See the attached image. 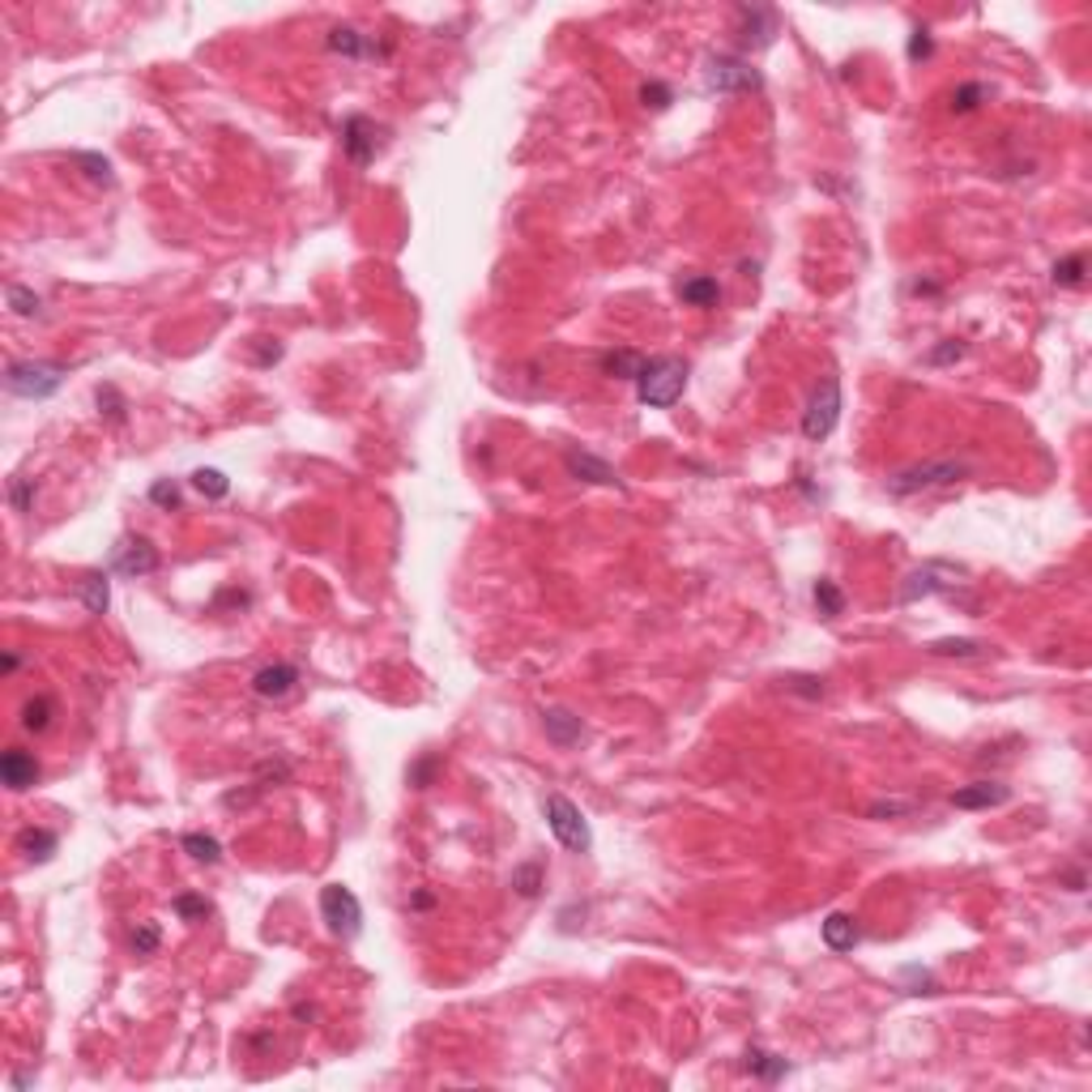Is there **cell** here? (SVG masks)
I'll return each instance as SVG.
<instances>
[{"label": "cell", "mask_w": 1092, "mask_h": 1092, "mask_svg": "<svg viewBox=\"0 0 1092 1092\" xmlns=\"http://www.w3.org/2000/svg\"><path fill=\"white\" fill-rule=\"evenodd\" d=\"M632 385H636L640 406H649V410H670V406L683 397V388H687V363L674 359V354L645 359V367L636 372Z\"/></svg>", "instance_id": "cell-1"}, {"label": "cell", "mask_w": 1092, "mask_h": 1092, "mask_svg": "<svg viewBox=\"0 0 1092 1092\" xmlns=\"http://www.w3.org/2000/svg\"><path fill=\"white\" fill-rule=\"evenodd\" d=\"M69 376L64 363H48V359H30V363H9L5 367V388L13 397H30V401H43L52 397L60 385Z\"/></svg>", "instance_id": "cell-2"}, {"label": "cell", "mask_w": 1092, "mask_h": 1092, "mask_svg": "<svg viewBox=\"0 0 1092 1092\" xmlns=\"http://www.w3.org/2000/svg\"><path fill=\"white\" fill-rule=\"evenodd\" d=\"M700 77L717 95H752V90L764 86V73L747 56H708Z\"/></svg>", "instance_id": "cell-3"}, {"label": "cell", "mask_w": 1092, "mask_h": 1092, "mask_svg": "<svg viewBox=\"0 0 1092 1092\" xmlns=\"http://www.w3.org/2000/svg\"><path fill=\"white\" fill-rule=\"evenodd\" d=\"M836 423H841V380L828 372V376L815 385L810 401H807V414H802V435L820 444V440H828V435L836 431Z\"/></svg>", "instance_id": "cell-4"}, {"label": "cell", "mask_w": 1092, "mask_h": 1092, "mask_svg": "<svg viewBox=\"0 0 1092 1092\" xmlns=\"http://www.w3.org/2000/svg\"><path fill=\"white\" fill-rule=\"evenodd\" d=\"M969 474L964 461H926V466H909V470H896L888 478V495H917V491H935V487H951Z\"/></svg>", "instance_id": "cell-5"}, {"label": "cell", "mask_w": 1092, "mask_h": 1092, "mask_svg": "<svg viewBox=\"0 0 1092 1092\" xmlns=\"http://www.w3.org/2000/svg\"><path fill=\"white\" fill-rule=\"evenodd\" d=\"M546 823H551L555 841H559L568 854H589V849H593V833H589L585 815H580V807L568 802L564 794H551V799H546Z\"/></svg>", "instance_id": "cell-6"}, {"label": "cell", "mask_w": 1092, "mask_h": 1092, "mask_svg": "<svg viewBox=\"0 0 1092 1092\" xmlns=\"http://www.w3.org/2000/svg\"><path fill=\"white\" fill-rule=\"evenodd\" d=\"M320 917H325V926H329L338 939H354V935L363 930V904H359V896H354L351 888H341V883H329V888L320 892Z\"/></svg>", "instance_id": "cell-7"}, {"label": "cell", "mask_w": 1092, "mask_h": 1092, "mask_svg": "<svg viewBox=\"0 0 1092 1092\" xmlns=\"http://www.w3.org/2000/svg\"><path fill=\"white\" fill-rule=\"evenodd\" d=\"M956 576H964V572H960V568H951V564H926V568H917V572L904 576V585H901V593H896V602H901V606H914L917 598L951 593V589L960 585Z\"/></svg>", "instance_id": "cell-8"}, {"label": "cell", "mask_w": 1092, "mask_h": 1092, "mask_svg": "<svg viewBox=\"0 0 1092 1092\" xmlns=\"http://www.w3.org/2000/svg\"><path fill=\"white\" fill-rule=\"evenodd\" d=\"M341 150L351 154V163L367 167L380 154V129L367 116H351L341 124Z\"/></svg>", "instance_id": "cell-9"}, {"label": "cell", "mask_w": 1092, "mask_h": 1092, "mask_svg": "<svg viewBox=\"0 0 1092 1092\" xmlns=\"http://www.w3.org/2000/svg\"><path fill=\"white\" fill-rule=\"evenodd\" d=\"M111 568L120 576H150L158 568V551L145 538H120L111 551Z\"/></svg>", "instance_id": "cell-10"}, {"label": "cell", "mask_w": 1092, "mask_h": 1092, "mask_svg": "<svg viewBox=\"0 0 1092 1092\" xmlns=\"http://www.w3.org/2000/svg\"><path fill=\"white\" fill-rule=\"evenodd\" d=\"M739 35H742V48H768L776 39V13L773 9H760V5H742L739 9Z\"/></svg>", "instance_id": "cell-11"}, {"label": "cell", "mask_w": 1092, "mask_h": 1092, "mask_svg": "<svg viewBox=\"0 0 1092 1092\" xmlns=\"http://www.w3.org/2000/svg\"><path fill=\"white\" fill-rule=\"evenodd\" d=\"M294 687H299V666H291V661H278V666H265L252 674V692L260 700H286Z\"/></svg>", "instance_id": "cell-12"}, {"label": "cell", "mask_w": 1092, "mask_h": 1092, "mask_svg": "<svg viewBox=\"0 0 1092 1092\" xmlns=\"http://www.w3.org/2000/svg\"><path fill=\"white\" fill-rule=\"evenodd\" d=\"M542 730H546V739L555 742V747H576V742L585 739V721L572 713V708H542Z\"/></svg>", "instance_id": "cell-13"}, {"label": "cell", "mask_w": 1092, "mask_h": 1092, "mask_svg": "<svg viewBox=\"0 0 1092 1092\" xmlns=\"http://www.w3.org/2000/svg\"><path fill=\"white\" fill-rule=\"evenodd\" d=\"M1011 799V789L1003 786V781H973V786H964L951 794V807L960 810H990V807H1003V802Z\"/></svg>", "instance_id": "cell-14"}, {"label": "cell", "mask_w": 1092, "mask_h": 1092, "mask_svg": "<svg viewBox=\"0 0 1092 1092\" xmlns=\"http://www.w3.org/2000/svg\"><path fill=\"white\" fill-rule=\"evenodd\" d=\"M0 776H5V786L13 794H22V789H30L39 781V760L30 752H22V747H9L0 755Z\"/></svg>", "instance_id": "cell-15"}, {"label": "cell", "mask_w": 1092, "mask_h": 1092, "mask_svg": "<svg viewBox=\"0 0 1092 1092\" xmlns=\"http://www.w3.org/2000/svg\"><path fill=\"white\" fill-rule=\"evenodd\" d=\"M564 466H568V474L580 478V482H598V487H615V482H619V474H615L611 461L593 457V453H585V448H572V453L564 457Z\"/></svg>", "instance_id": "cell-16"}, {"label": "cell", "mask_w": 1092, "mask_h": 1092, "mask_svg": "<svg viewBox=\"0 0 1092 1092\" xmlns=\"http://www.w3.org/2000/svg\"><path fill=\"white\" fill-rule=\"evenodd\" d=\"M325 43H329V52H338V56H351V60L385 56V48H380V43H372V35H359L354 26H333L329 35H325Z\"/></svg>", "instance_id": "cell-17"}, {"label": "cell", "mask_w": 1092, "mask_h": 1092, "mask_svg": "<svg viewBox=\"0 0 1092 1092\" xmlns=\"http://www.w3.org/2000/svg\"><path fill=\"white\" fill-rule=\"evenodd\" d=\"M857 939H862V930H857V922L849 914H828L823 917V943L833 951H854Z\"/></svg>", "instance_id": "cell-18"}, {"label": "cell", "mask_w": 1092, "mask_h": 1092, "mask_svg": "<svg viewBox=\"0 0 1092 1092\" xmlns=\"http://www.w3.org/2000/svg\"><path fill=\"white\" fill-rule=\"evenodd\" d=\"M742 1067L752 1071L755 1080H764V1084H776L781 1075L789 1071V1063L781 1054H768V1050H760V1045H752L747 1054H742Z\"/></svg>", "instance_id": "cell-19"}, {"label": "cell", "mask_w": 1092, "mask_h": 1092, "mask_svg": "<svg viewBox=\"0 0 1092 1092\" xmlns=\"http://www.w3.org/2000/svg\"><path fill=\"white\" fill-rule=\"evenodd\" d=\"M77 593H82V606L90 615H107V606H111V576L107 572H86L82 585H77Z\"/></svg>", "instance_id": "cell-20"}, {"label": "cell", "mask_w": 1092, "mask_h": 1092, "mask_svg": "<svg viewBox=\"0 0 1092 1092\" xmlns=\"http://www.w3.org/2000/svg\"><path fill=\"white\" fill-rule=\"evenodd\" d=\"M56 833H48V828H26L22 836H17V849H22L26 862H48L52 854H56Z\"/></svg>", "instance_id": "cell-21"}, {"label": "cell", "mask_w": 1092, "mask_h": 1092, "mask_svg": "<svg viewBox=\"0 0 1092 1092\" xmlns=\"http://www.w3.org/2000/svg\"><path fill=\"white\" fill-rule=\"evenodd\" d=\"M598 367H602V376H611V380H636V372L645 367V354H636V351H606Z\"/></svg>", "instance_id": "cell-22"}, {"label": "cell", "mask_w": 1092, "mask_h": 1092, "mask_svg": "<svg viewBox=\"0 0 1092 1092\" xmlns=\"http://www.w3.org/2000/svg\"><path fill=\"white\" fill-rule=\"evenodd\" d=\"M679 294H683V304H692V307H717L721 304V286H717V278H687V282L679 286Z\"/></svg>", "instance_id": "cell-23"}, {"label": "cell", "mask_w": 1092, "mask_h": 1092, "mask_svg": "<svg viewBox=\"0 0 1092 1092\" xmlns=\"http://www.w3.org/2000/svg\"><path fill=\"white\" fill-rule=\"evenodd\" d=\"M179 845H184V854L197 857V862H205V867H213V862H223V841L210 833H184L179 836Z\"/></svg>", "instance_id": "cell-24"}, {"label": "cell", "mask_w": 1092, "mask_h": 1092, "mask_svg": "<svg viewBox=\"0 0 1092 1092\" xmlns=\"http://www.w3.org/2000/svg\"><path fill=\"white\" fill-rule=\"evenodd\" d=\"M990 98H994V86H986V82L956 86V90H951V111H956V116H969V111H977V107L990 103Z\"/></svg>", "instance_id": "cell-25"}, {"label": "cell", "mask_w": 1092, "mask_h": 1092, "mask_svg": "<svg viewBox=\"0 0 1092 1092\" xmlns=\"http://www.w3.org/2000/svg\"><path fill=\"white\" fill-rule=\"evenodd\" d=\"M1050 278H1054V286H1067V291H1075V286L1088 282V260H1084V252H1075V257L1058 260L1054 270H1050Z\"/></svg>", "instance_id": "cell-26"}, {"label": "cell", "mask_w": 1092, "mask_h": 1092, "mask_svg": "<svg viewBox=\"0 0 1092 1092\" xmlns=\"http://www.w3.org/2000/svg\"><path fill=\"white\" fill-rule=\"evenodd\" d=\"M52 713H56L52 695H35V700H26V705H22V730H30V734H43V730L52 726Z\"/></svg>", "instance_id": "cell-27"}, {"label": "cell", "mask_w": 1092, "mask_h": 1092, "mask_svg": "<svg viewBox=\"0 0 1092 1092\" xmlns=\"http://www.w3.org/2000/svg\"><path fill=\"white\" fill-rule=\"evenodd\" d=\"M810 598H815V606H820V615L823 619H836V615L845 611V593L836 589V580H815V589H810Z\"/></svg>", "instance_id": "cell-28"}, {"label": "cell", "mask_w": 1092, "mask_h": 1092, "mask_svg": "<svg viewBox=\"0 0 1092 1092\" xmlns=\"http://www.w3.org/2000/svg\"><path fill=\"white\" fill-rule=\"evenodd\" d=\"M930 653H935V658H986V645H982V640H969V636H951V640H935Z\"/></svg>", "instance_id": "cell-29"}, {"label": "cell", "mask_w": 1092, "mask_h": 1092, "mask_svg": "<svg viewBox=\"0 0 1092 1092\" xmlns=\"http://www.w3.org/2000/svg\"><path fill=\"white\" fill-rule=\"evenodd\" d=\"M192 487H197L205 500H223V495L231 491V478H226L223 470H213V466H201V470H192Z\"/></svg>", "instance_id": "cell-30"}, {"label": "cell", "mask_w": 1092, "mask_h": 1092, "mask_svg": "<svg viewBox=\"0 0 1092 1092\" xmlns=\"http://www.w3.org/2000/svg\"><path fill=\"white\" fill-rule=\"evenodd\" d=\"M73 167H82L90 184H103V189H111V184H116V176H111V163H107L103 154H73Z\"/></svg>", "instance_id": "cell-31"}, {"label": "cell", "mask_w": 1092, "mask_h": 1092, "mask_svg": "<svg viewBox=\"0 0 1092 1092\" xmlns=\"http://www.w3.org/2000/svg\"><path fill=\"white\" fill-rule=\"evenodd\" d=\"M901 986H904V994H939L935 973H930V969H917V964L901 969Z\"/></svg>", "instance_id": "cell-32"}, {"label": "cell", "mask_w": 1092, "mask_h": 1092, "mask_svg": "<svg viewBox=\"0 0 1092 1092\" xmlns=\"http://www.w3.org/2000/svg\"><path fill=\"white\" fill-rule=\"evenodd\" d=\"M129 943H132V951H137V956H154V951H158V943H163V930H158V922H137V926H132V935H129Z\"/></svg>", "instance_id": "cell-33"}, {"label": "cell", "mask_w": 1092, "mask_h": 1092, "mask_svg": "<svg viewBox=\"0 0 1092 1092\" xmlns=\"http://www.w3.org/2000/svg\"><path fill=\"white\" fill-rule=\"evenodd\" d=\"M184 922H205L210 917V901L205 896H197V892H184V896H176V904H171Z\"/></svg>", "instance_id": "cell-34"}, {"label": "cell", "mask_w": 1092, "mask_h": 1092, "mask_svg": "<svg viewBox=\"0 0 1092 1092\" xmlns=\"http://www.w3.org/2000/svg\"><path fill=\"white\" fill-rule=\"evenodd\" d=\"M512 888H517L521 896H538V888H542V867L538 862H525V867H517L512 870Z\"/></svg>", "instance_id": "cell-35"}, {"label": "cell", "mask_w": 1092, "mask_h": 1092, "mask_svg": "<svg viewBox=\"0 0 1092 1092\" xmlns=\"http://www.w3.org/2000/svg\"><path fill=\"white\" fill-rule=\"evenodd\" d=\"M98 410L107 414V423H124V410H129V406H124V397H120V388H116V385H103V388H98Z\"/></svg>", "instance_id": "cell-36"}, {"label": "cell", "mask_w": 1092, "mask_h": 1092, "mask_svg": "<svg viewBox=\"0 0 1092 1092\" xmlns=\"http://www.w3.org/2000/svg\"><path fill=\"white\" fill-rule=\"evenodd\" d=\"M35 478H13L9 482V504L13 512H30V504H35Z\"/></svg>", "instance_id": "cell-37"}, {"label": "cell", "mask_w": 1092, "mask_h": 1092, "mask_svg": "<svg viewBox=\"0 0 1092 1092\" xmlns=\"http://www.w3.org/2000/svg\"><path fill=\"white\" fill-rule=\"evenodd\" d=\"M9 307L17 312V316H39V312H43L39 294L26 291V286H9Z\"/></svg>", "instance_id": "cell-38"}, {"label": "cell", "mask_w": 1092, "mask_h": 1092, "mask_svg": "<svg viewBox=\"0 0 1092 1092\" xmlns=\"http://www.w3.org/2000/svg\"><path fill=\"white\" fill-rule=\"evenodd\" d=\"M640 103L653 107V111H666V107L674 103V90H670V86H661V82H645V86H640Z\"/></svg>", "instance_id": "cell-39"}, {"label": "cell", "mask_w": 1092, "mask_h": 1092, "mask_svg": "<svg viewBox=\"0 0 1092 1092\" xmlns=\"http://www.w3.org/2000/svg\"><path fill=\"white\" fill-rule=\"evenodd\" d=\"M964 351H969V346H964L960 338H948V341H939V346H935V351L926 354V363H935V367L956 363V359H964Z\"/></svg>", "instance_id": "cell-40"}, {"label": "cell", "mask_w": 1092, "mask_h": 1092, "mask_svg": "<svg viewBox=\"0 0 1092 1092\" xmlns=\"http://www.w3.org/2000/svg\"><path fill=\"white\" fill-rule=\"evenodd\" d=\"M179 482H171V478H158L150 487V504H158V508H179Z\"/></svg>", "instance_id": "cell-41"}, {"label": "cell", "mask_w": 1092, "mask_h": 1092, "mask_svg": "<svg viewBox=\"0 0 1092 1092\" xmlns=\"http://www.w3.org/2000/svg\"><path fill=\"white\" fill-rule=\"evenodd\" d=\"M935 56V39H930L926 26H914V35H909V60H930Z\"/></svg>", "instance_id": "cell-42"}, {"label": "cell", "mask_w": 1092, "mask_h": 1092, "mask_svg": "<svg viewBox=\"0 0 1092 1092\" xmlns=\"http://www.w3.org/2000/svg\"><path fill=\"white\" fill-rule=\"evenodd\" d=\"M435 773H440V755H423V760L410 768V786L414 789H427L435 781Z\"/></svg>", "instance_id": "cell-43"}, {"label": "cell", "mask_w": 1092, "mask_h": 1092, "mask_svg": "<svg viewBox=\"0 0 1092 1092\" xmlns=\"http://www.w3.org/2000/svg\"><path fill=\"white\" fill-rule=\"evenodd\" d=\"M786 687L789 692H799V695H810V700H820L823 695V679H810V674H794V679H786Z\"/></svg>", "instance_id": "cell-44"}, {"label": "cell", "mask_w": 1092, "mask_h": 1092, "mask_svg": "<svg viewBox=\"0 0 1092 1092\" xmlns=\"http://www.w3.org/2000/svg\"><path fill=\"white\" fill-rule=\"evenodd\" d=\"M278 359H282V341L260 338V346H257V367H270V363H278Z\"/></svg>", "instance_id": "cell-45"}, {"label": "cell", "mask_w": 1092, "mask_h": 1092, "mask_svg": "<svg viewBox=\"0 0 1092 1092\" xmlns=\"http://www.w3.org/2000/svg\"><path fill=\"white\" fill-rule=\"evenodd\" d=\"M909 810V802H875L870 807V820H883V815H904Z\"/></svg>", "instance_id": "cell-46"}, {"label": "cell", "mask_w": 1092, "mask_h": 1092, "mask_svg": "<svg viewBox=\"0 0 1092 1092\" xmlns=\"http://www.w3.org/2000/svg\"><path fill=\"white\" fill-rule=\"evenodd\" d=\"M431 904H435V896H431V892H414V896H410V909H431Z\"/></svg>", "instance_id": "cell-47"}, {"label": "cell", "mask_w": 1092, "mask_h": 1092, "mask_svg": "<svg viewBox=\"0 0 1092 1092\" xmlns=\"http://www.w3.org/2000/svg\"><path fill=\"white\" fill-rule=\"evenodd\" d=\"M17 666H22V658H17V653H5V674H13Z\"/></svg>", "instance_id": "cell-48"}]
</instances>
